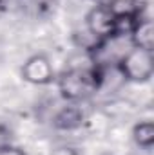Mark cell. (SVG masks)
Masks as SVG:
<instances>
[{
  "label": "cell",
  "instance_id": "3",
  "mask_svg": "<svg viewBox=\"0 0 154 155\" xmlns=\"http://www.w3.org/2000/svg\"><path fill=\"white\" fill-rule=\"evenodd\" d=\"M85 33L94 41V47L100 43H105L109 40L121 38L120 35V22L111 13V9L105 5V2H98L94 7H91L85 15ZM93 47V49H94Z\"/></svg>",
  "mask_w": 154,
  "mask_h": 155
},
{
  "label": "cell",
  "instance_id": "9",
  "mask_svg": "<svg viewBox=\"0 0 154 155\" xmlns=\"http://www.w3.org/2000/svg\"><path fill=\"white\" fill-rule=\"evenodd\" d=\"M0 155H27V152L22 146L4 143V144H0Z\"/></svg>",
  "mask_w": 154,
  "mask_h": 155
},
{
  "label": "cell",
  "instance_id": "1",
  "mask_svg": "<svg viewBox=\"0 0 154 155\" xmlns=\"http://www.w3.org/2000/svg\"><path fill=\"white\" fill-rule=\"evenodd\" d=\"M102 83V67L94 65L93 58L83 63H71L67 69L56 74L54 85L60 97L65 103L83 105L98 96Z\"/></svg>",
  "mask_w": 154,
  "mask_h": 155
},
{
  "label": "cell",
  "instance_id": "2",
  "mask_svg": "<svg viewBox=\"0 0 154 155\" xmlns=\"http://www.w3.org/2000/svg\"><path fill=\"white\" fill-rule=\"evenodd\" d=\"M114 69L123 79V83H149L154 76V51L129 47L116 60Z\"/></svg>",
  "mask_w": 154,
  "mask_h": 155
},
{
  "label": "cell",
  "instance_id": "4",
  "mask_svg": "<svg viewBox=\"0 0 154 155\" xmlns=\"http://www.w3.org/2000/svg\"><path fill=\"white\" fill-rule=\"evenodd\" d=\"M20 78L35 87H47L53 85L56 79V71L51 58L45 52L31 54L20 67Z\"/></svg>",
  "mask_w": 154,
  "mask_h": 155
},
{
  "label": "cell",
  "instance_id": "7",
  "mask_svg": "<svg viewBox=\"0 0 154 155\" xmlns=\"http://www.w3.org/2000/svg\"><path fill=\"white\" fill-rule=\"evenodd\" d=\"M131 139H132V143L138 148H142L145 152L152 150V146H154V123L151 119L136 121L132 124V130H131Z\"/></svg>",
  "mask_w": 154,
  "mask_h": 155
},
{
  "label": "cell",
  "instance_id": "5",
  "mask_svg": "<svg viewBox=\"0 0 154 155\" xmlns=\"http://www.w3.org/2000/svg\"><path fill=\"white\" fill-rule=\"evenodd\" d=\"M85 117H87V112L82 108V105L65 103L62 108H58L54 112V116L51 119V124L58 132H75V130L83 128Z\"/></svg>",
  "mask_w": 154,
  "mask_h": 155
},
{
  "label": "cell",
  "instance_id": "6",
  "mask_svg": "<svg viewBox=\"0 0 154 155\" xmlns=\"http://www.w3.org/2000/svg\"><path fill=\"white\" fill-rule=\"evenodd\" d=\"M127 40H129V45L131 47L154 51V25H152L151 13L136 18V22L132 24V27L129 31Z\"/></svg>",
  "mask_w": 154,
  "mask_h": 155
},
{
  "label": "cell",
  "instance_id": "8",
  "mask_svg": "<svg viewBox=\"0 0 154 155\" xmlns=\"http://www.w3.org/2000/svg\"><path fill=\"white\" fill-rule=\"evenodd\" d=\"M49 155H83V152L73 144H60V146L53 148Z\"/></svg>",
  "mask_w": 154,
  "mask_h": 155
}]
</instances>
